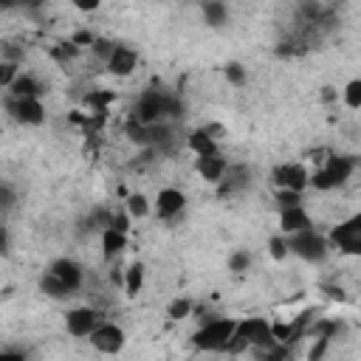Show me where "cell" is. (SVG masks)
<instances>
[{
  "label": "cell",
  "instance_id": "1",
  "mask_svg": "<svg viewBox=\"0 0 361 361\" xmlns=\"http://www.w3.org/2000/svg\"><path fill=\"white\" fill-rule=\"evenodd\" d=\"M234 330H237V322L234 319H212V322H206L195 333V347L212 350V353H223L228 347Z\"/></svg>",
  "mask_w": 361,
  "mask_h": 361
},
{
  "label": "cell",
  "instance_id": "2",
  "mask_svg": "<svg viewBox=\"0 0 361 361\" xmlns=\"http://www.w3.org/2000/svg\"><path fill=\"white\" fill-rule=\"evenodd\" d=\"M288 248H290L296 257L307 259V262H322V259H324V254H327V243H324V237H322V234H316L313 228L293 231V234H290V240H288Z\"/></svg>",
  "mask_w": 361,
  "mask_h": 361
},
{
  "label": "cell",
  "instance_id": "3",
  "mask_svg": "<svg viewBox=\"0 0 361 361\" xmlns=\"http://www.w3.org/2000/svg\"><path fill=\"white\" fill-rule=\"evenodd\" d=\"M353 158L350 155H333V158H327V164H324V169H319L313 178H310V183L316 186V189H333V186H338V183H344L350 175H353Z\"/></svg>",
  "mask_w": 361,
  "mask_h": 361
},
{
  "label": "cell",
  "instance_id": "4",
  "mask_svg": "<svg viewBox=\"0 0 361 361\" xmlns=\"http://www.w3.org/2000/svg\"><path fill=\"white\" fill-rule=\"evenodd\" d=\"M330 240L344 254H361V212L330 231Z\"/></svg>",
  "mask_w": 361,
  "mask_h": 361
},
{
  "label": "cell",
  "instance_id": "5",
  "mask_svg": "<svg viewBox=\"0 0 361 361\" xmlns=\"http://www.w3.org/2000/svg\"><path fill=\"white\" fill-rule=\"evenodd\" d=\"M164 116H166V93H161V90L141 93V99L135 102L133 118H138L141 124H158Z\"/></svg>",
  "mask_w": 361,
  "mask_h": 361
},
{
  "label": "cell",
  "instance_id": "6",
  "mask_svg": "<svg viewBox=\"0 0 361 361\" xmlns=\"http://www.w3.org/2000/svg\"><path fill=\"white\" fill-rule=\"evenodd\" d=\"M6 110L17 118V121H23V124H39L42 118H45V107L39 104V99L37 96H8L6 99Z\"/></svg>",
  "mask_w": 361,
  "mask_h": 361
},
{
  "label": "cell",
  "instance_id": "7",
  "mask_svg": "<svg viewBox=\"0 0 361 361\" xmlns=\"http://www.w3.org/2000/svg\"><path fill=\"white\" fill-rule=\"evenodd\" d=\"M237 336H243L254 350H265L271 344H276L274 333H271V324L265 319H245V322H237Z\"/></svg>",
  "mask_w": 361,
  "mask_h": 361
},
{
  "label": "cell",
  "instance_id": "8",
  "mask_svg": "<svg viewBox=\"0 0 361 361\" xmlns=\"http://www.w3.org/2000/svg\"><path fill=\"white\" fill-rule=\"evenodd\" d=\"M99 327V313L93 307H73L68 313V333L82 338V336H90L93 330Z\"/></svg>",
  "mask_w": 361,
  "mask_h": 361
},
{
  "label": "cell",
  "instance_id": "9",
  "mask_svg": "<svg viewBox=\"0 0 361 361\" xmlns=\"http://www.w3.org/2000/svg\"><path fill=\"white\" fill-rule=\"evenodd\" d=\"M90 341H93V347L99 353H118L124 347V333L116 324H102V327H96L90 333Z\"/></svg>",
  "mask_w": 361,
  "mask_h": 361
},
{
  "label": "cell",
  "instance_id": "10",
  "mask_svg": "<svg viewBox=\"0 0 361 361\" xmlns=\"http://www.w3.org/2000/svg\"><path fill=\"white\" fill-rule=\"evenodd\" d=\"M274 180L282 186V189H296L302 192L307 186V172L302 164H282L274 169Z\"/></svg>",
  "mask_w": 361,
  "mask_h": 361
},
{
  "label": "cell",
  "instance_id": "11",
  "mask_svg": "<svg viewBox=\"0 0 361 361\" xmlns=\"http://www.w3.org/2000/svg\"><path fill=\"white\" fill-rule=\"evenodd\" d=\"M135 65H138V54H135L133 48H127V45H118L116 54L107 59V71L116 73V76H127V73H133Z\"/></svg>",
  "mask_w": 361,
  "mask_h": 361
},
{
  "label": "cell",
  "instance_id": "12",
  "mask_svg": "<svg viewBox=\"0 0 361 361\" xmlns=\"http://www.w3.org/2000/svg\"><path fill=\"white\" fill-rule=\"evenodd\" d=\"M51 271L71 288V290H76L79 285H82V268H79V262H73V259H54L51 262Z\"/></svg>",
  "mask_w": 361,
  "mask_h": 361
},
{
  "label": "cell",
  "instance_id": "13",
  "mask_svg": "<svg viewBox=\"0 0 361 361\" xmlns=\"http://www.w3.org/2000/svg\"><path fill=\"white\" fill-rule=\"evenodd\" d=\"M226 161L217 155V152H212V155H197V172L206 178V180H212V183H217L223 175H226Z\"/></svg>",
  "mask_w": 361,
  "mask_h": 361
},
{
  "label": "cell",
  "instance_id": "14",
  "mask_svg": "<svg viewBox=\"0 0 361 361\" xmlns=\"http://www.w3.org/2000/svg\"><path fill=\"white\" fill-rule=\"evenodd\" d=\"M183 203H186V197L178 189H164L158 195V214L161 217H175V214L183 212Z\"/></svg>",
  "mask_w": 361,
  "mask_h": 361
},
{
  "label": "cell",
  "instance_id": "15",
  "mask_svg": "<svg viewBox=\"0 0 361 361\" xmlns=\"http://www.w3.org/2000/svg\"><path fill=\"white\" fill-rule=\"evenodd\" d=\"M279 226H282V231H285V234H293V231L310 228V217L305 214V209H302V206H293V209H282Z\"/></svg>",
  "mask_w": 361,
  "mask_h": 361
},
{
  "label": "cell",
  "instance_id": "16",
  "mask_svg": "<svg viewBox=\"0 0 361 361\" xmlns=\"http://www.w3.org/2000/svg\"><path fill=\"white\" fill-rule=\"evenodd\" d=\"M124 245H127L124 231H118V228H113V226H107V228L102 231V248H104V259H113L116 254H121V251H124Z\"/></svg>",
  "mask_w": 361,
  "mask_h": 361
},
{
  "label": "cell",
  "instance_id": "17",
  "mask_svg": "<svg viewBox=\"0 0 361 361\" xmlns=\"http://www.w3.org/2000/svg\"><path fill=\"white\" fill-rule=\"evenodd\" d=\"M39 288H42L51 299H65V296H71V288H68V285H65L54 271H48V274L39 279Z\"/></svg>",
  "mask_w": 361,
  "mask_h": 361
},
{
  "label": "cell",
  "instance_id": "18",
  "mask_svg": "<svg viewBox=\"0 0 361 361\" xmlns=\"http://www.w3.org/2000/svg\"><path fill=\"white\" fill-rule=\"evenodd\" d=\"M14 96H39L42 93V85L34 79V76H25V73H20L14 82H11V87H8Z\"/></svg>",
  "mask_w": 361,
  "mask_h": 361
},
{
  "label": "cell",
  "instance_id": "19",
  "mask_svg": "<svg viewBox=\"0 0 361 361\" xmlns=\"http://www.w3.org/2000/svg\"><path fill=\"white\" fill-rule=\"evenodd\" d=\"M189 147H192L197 155H212V152H217L214 138H212L209 130H195V133L189 135Z\"/></svg>",
  "mask_w": 361,
  "mask_h": 361
},
{
  "label": "cell",
  "instance_id": "20",
  "mask_svg": "<svg viewBox=\"0 0 361 361\" xmlns=\"http://www.w3.org/2000/svg\"><path fill=\"white\" fill-rule=\"evenodd\" d=\"M245 183H248V172H245V166L226 169V183L220 186V195H231L234 189H243Z\"/></svg>",
  "mask_w": 361,
  "mask_h": 361
},
{
  "label": "cell",
  "instance_id": "21",
  "mask_svg": "<svg viewBox=\"0 0 361 361\" xmlns=\"http://www.w3.org/2000/svg\"><path fill=\"white\" fill-rule=\"evenodd\" d=\"M203 14H206V23L209 25H223L226 23V6L220 3V0H206L203 3Z\"/></svg>",
  "mask_w": 361,
  "mask_h": 361
},
{
  "label": "cell",
  "instance_id": "22",
  "mask_svg": "<svg viewBox=\"0 0 361 361\" xmlns=\"http://www.w3.org/2000/svg\"><path fill=\"white\" fill-rule=\"evenodd\" d=\"M141 282H144V265H130L127 268V276H124V288H127V293L130 296H135L138 293V288H141Z\"/></svg>",
  "mask_w": 361,
  "mask_h": 361
},
{
  "label": "cell",
  "instance_id": "23",
  "mask_svg": "<svg viewBox=\"0 0 361 361\" xmlns=\"http://www.w3.org/2000/svg\"><path fill=\"white\" fill-rule=\"evenodd\" d=\"M85 102H87L90 107H96L99 113H104V104H107V102H113V90H90Z\"/></svg>",
  "mask_w": 361,
  "mask_h": 361
},
{
  "label": "cell",
  "instance_id": "24",
  "mask_svg": "<svg viewBox=\"0 0 361 361\" xmlns=\"http://www.w3.org/2000/svg\"><path fill=\"white\" fill-rule=\"evenodd\" d=\"M276 203H279L282 209H293V206H302V192H296V189H279V195H276Z\"/></svg>",
  "mask_w": 361,
  "mask_h": 361
},
{
  "label": "cell",
  "instance_id": "25",
  "mask_svg": "<svg viewBox=\"0 0 361 361\" xmlns=\"http://www.w3.org/2000/svg\"><path fill=\"white\" fill-rule=\"evenodd\" d=\"M127 214L130 217H144L147 214V197L144 195H130L127 197Z\"/></svg>",
  "mask_w": 361,
  "mask_h": 361
},
{
  "label": "cell",
  "instance_id": "26",
  "mask_svg": "<svg viewBox=\"0 0 361 361\" xmlns=\"http://www.w3.org/2000/svg\"><path fill=\"white\" fill-rule=\"evenodd\" d=\"M344 102H347L350 107H361V79H353V82L347 85V90H344Z\"/></svg>",
  "mask_w": 361,
  "mask_h": 361
},
{
  "label": "cell",
  "instance_id": "27",
  "mask_svg": "<svg viewBox=\"0 0 361 361\" xmlns=\"http://www.w3.org/2000/svg\"><path fill=\"white\" fill-rule=\"evenodd\" d=\"M116 48H118V45H113L110 39H96V42H93V51H96V56H99V59H104V62H107V59L116 54Z\"/></svg>",
  "mask_w": 361,
  "mask_h": 361
},
{
  "label": "cell",
  "instance_id": "28",
  "mask_svg": "<svg viewBox=\"0 0 361 361\" xmlns=\"http://www.w3.org/2000/svg\"><path fill=\"white\" fill-rule=\"evenodd\" d=\"M248 265H251V254H248V251H237V254H231V259H228V268L237 271V274L245 271Z\"/></svg>",
  "mask_w": 361,
  "mask_h": 361
},
{
  "label": "cell",
  "instance_id": "29",
  "mask_svg": "<svg viewBox=\"0 0 361 361\" xmlns=\"http://www.w3.org/2000/svg\"><path fill=\"white\" fill-rule=\"evenodd\" d=\"M189 310H192L189 299H175L166 313H169V319H183V316H189Z\"/></svg>",
  "mask_w": 361,
  "mask_h": 361
},
{
  "label": "cell",
  "instance_id": "30",
  "mask_svg": "<svg viewBox=\"0 0 361 361\" xmlns=\"http://www.w3.org/2000/svg\"><path fill=\"white\" fill-rule=\"evenodd\" d=\"M226 79H228L231 85H243V82H245V71H243V65L228 62V65H226Z\"/></svg>",
  "mask_w": 361,
  "mask_h": 361
},
{
  "label": "cell",
  "instance_id": "31",
  "mask_svg": "<svg viewBox=\"0 0 361 361\" xmlns=\"http://www.w3.org/2000/svg\"><path fill=\"white\" fill-rule=\"evenodd\" d=\"M268 251H271V257H274V259H285V254H288V243H285L282 237H271Z\"/></svg>",
  "mask_w": 361,
  "mask_h": 361
},
{
  "label": "cell",
  "instance_id": "32",
  "mask_svg": "<svg viewBox=\"0 0 361 361\" xmlns=\"http://www.w3.org/2000/svg\"><path fill=\"white\" fill-rule=\"evenodd\" d=\"M76 51H79V45H76V42L71 39V42H62L59 48H54V56L65 62V59H71V56H76Z\"/></svg>",
  "mask_w": 361,
  "mask_h": 361
},
{
  "label": "cell",
  "instance_id": "33",
  "mask_svg": "<svg viewBox=\"0 0 361 361\" xmlns=\"http://www.w3.org/2000/svg\"><path fill=\"white\" fill-rule=\"evenodd\" d=\"M14 79H17V65H14V62H6L3 71H0V85H3V87H11Z\"/></svg>",
  "mask_w": 361,
  "mask_h": 361
},
{
  "label": "cell",
  "instance_id": "34",
  "mask_svg": "<svg viewBox=\"0 0 361 361\" xmlns=\"http://www.w3.org/2000/svg\"><path fill=\"white\" fill-rule=\"evenodd\" d=\"M71 3H73L79 11H93V8H99L102 0H71Z\"/></svg>",
  "mask_w": 361,
  "mask_h": 361
},
{
  "label": "cell",
  "instance_id": "35",
  "mask_svg": "<svg viewBox=\"0 0 361 361\" xmlns=\"http://www.w3.org/2000/svg\"><path fill=\"white\" fill-rule=\"evenodd\" d=\"M327 336H319V341H316V347L310 350V358H322V353H324V347H327Z\"/></svg>",
  "mask_w": 361,
  "mask_h": 361
},
{
  "label": "cell",
  "instance_id": "36",
  "mask_svg": "<svg viewBox=\"0 0 361 361\" xmlns=\"http://www.w3.org/2000/svg\"><path fill=\"white\" fill-rule=\"evenodd\" d=\"M127 223H130L127 214H113V220H110V226L118 228V231H127Z\"/></svg>",
  "mask_w": 361,
  "mask_h": 361
},
{
  "label": "cell",
  "instance_id": "37",
  "mask_svg": "<svg viewBox=\"0 0 361 361\" xmlns=\"http://www.w3.org/2000/svg\"><path fill=\"white\" fill-rule=\"evenodd\" d=\"M73 42H76V45H87V42L93 45L96 39L90 37V31H79V34H73Z\"/></svg>",
  "mask_w": 361,
  "mask_h": 361
},
{
  "label": "cell",
  "instance_id": "38",
  "mask_svg": "<svg viewBox=\"0 0 361 361\" xmlns=\"http://www.w3.org/2000/svg\"><path fill=\"white\" fill-rule=\"evenodd\" d=\"M0 195H3V209L8 212V209L14 206V197H11V189H8V186H3V192H0Z\"/></svg>",
  "mask_w": 361,
  "mask_h": 361
},
{
  "label": "cell",
  "instance_id": "39",
  "mask_svg": "<svg viewBox=\"0 0 361 361\" xmlns=\"http://www.w3.org/2000/svg\"><path fill=\"white\" fill-rule=\"evenodd\" d=\"M324 290H327V296H330V299H344L341 288H324Z\"/></svg>",
  "mask_w": 361,
  "mask_h": 361
}]
</instances>
